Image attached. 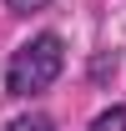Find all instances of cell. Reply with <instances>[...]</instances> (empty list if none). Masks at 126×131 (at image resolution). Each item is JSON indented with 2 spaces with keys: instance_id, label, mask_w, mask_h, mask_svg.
Listing matches in <instances>:
<instances>
[{
  "instance_id": "6da1fadb",
  "label": "cell",
  "mask_w": 126,
  "mask_h": 131,
  "mask_svg": "<svg viewBox=\"0 0 126 131\" xmlns=\"http://www.w3.org/2000/svg\"><path fill=\"white\" fill-rule=\"evenodd\" d=\"M66 71V46L61 35H35V40H25V46L10 56V66H5V91L10 96H40V91H50V86L61 81Z\"/></svg>"
},
{
  "instance_id": "7a4b0ae2",
  "label": "cell",
  "mask_w": 126,
  "mask_h": 131,
  "mask_svg": "<svg viewBox=\"0 0 126 131\" xmlns=\"http://www.w3.org/2000/svg\"><path fill=\"white\" fill-rule=\"evenodd\" d=\"M91 131H126V106H106V111L91 121Z\"/></svg>"
},
{
  "instance_id": "3957f363",
  "label": "cell",
  "mask_w": 126,
  "mask_h": 131,
  "mask_svg": "<svg viewBox=\"0 0 126 131\" xmlns=\"http://www.w3.org/2000/svg\"><path fill=\"white\" fill-rule=\"evenodd\" d=\"M5 131H56V121H50V116H20V121H10Z\"/></svg>"
},
{
  "instance_id": "277c9868",
  "label": "cell",
  "mask_w": 126,
  "mask_h": 131,
  "mask_svg": "<svg viewBox=\"0 0 126 131\" xmlns=\"http://www.w3.org/2000/svg\"><path fill=\"white\" fill-rule=\"evenodd\" d=\"M5 5H10V10H15V15H30V10H46L50 0H5Z\"/></svg>"
},
{
  "instance_id": "5b68a950",
  "label": "cell",
  "mask_w": 126,
  "mask_h": 131,
  "mask_svg": "<svg viewBox=\"0 0 126 131\" xmlns=\"http://www.w3.org/2000/svg\"><path fill=\"white\" fill-rule=\"evenodd\" d=\"M111 71H116V56H101V61L91 66V76H96V81H101V76H111Z\"/></svg>"
}]
</instances>
